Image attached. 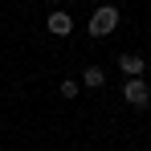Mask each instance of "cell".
<instances>
[{"label": "cell", "mask_w": 151, "mask_h": 151, "mask_svg": "<svg viewBox=\"0 0 151 151\" xmlns=\"http://www.w3.org/2000/svg\"><path fill=\"white\" fill-rule=\"evenodd\" d=\"M119 21H123V12L114 8V4H98L94 12H90V37H110L114 29H119Z\"/></svg>", "instance_id": "cell-1"}, {"label": "cell", "mask_w": 151, "mask_h": 151, "mask_svg": "<svg viewBox=\"0 0 151 151\" xmlns=\"http://www.w3.org/2000/svg\"><path fill=\"white\" fill-rule=\"evenodd\" d=\"M123 98L135 106V110H147V102H151V86L143 82V78H127V86H123Z\"/></svg>", "instance_id": "cell-2"}, {"label": "cell", "mask_w": 151, "mask_h": 151, "mask_svg": "<svg viewBox=\"0 0 151 151\" xmlns=\"http://www.w3.org/2000/svg\"><path fill=\"white\" fill-rule=\"evenodd\" d=\"M119 70H123L127 78H143L147 61H143V53H119Z\"/></svg>", "instance_id": "cell-3"}, {"label": "cell", "mask_w": 151, "mask_h": 151, "mask_svg": "<svg viewBox=\"0 0 151 151\" xmlns=\"http://www.w3.org/2000/svg\"><path fill=\"white\" fill-rule=\"evenodd\" d=\"M45 29H49L53 37H65V33H74V17H70V12H49Z\"/></svg>", "instance_id": "cell-4"}, {"label": "cell", "mask_w": 151, "mask_h": 151, "mask_svg": "<svg viewBox=\"0 0 151 151\" xmlns=\"http://www.w3.org/2000/svg\"><path fill=\"white\" fill-rule=\"evenodd\" d=\"M82 86H90V90H102V86H106V74H102V65H86V70H82Z\"/></svg>", "instance_id": "cell-5"}, {"label": "cell", "mask_w": 151, "mask_h": 151, "mask_svg": "<svg viewBox=\"0 0 151 151\" xmlns=\"http://www.w3.org/2000/svg\"><path fill=\"white\" fill-rule=\"evenodd\" d=\"M78 94H82V82L78 78H65L61 82V98H78Z\"/></svg>", "instance_id": "cell-6"}, {"label": "cell", "mask_w": 151, "mask_h": 151, "mask_svg": "<svg viewBox=\"0 0 151 151\" xmlns=\"http://www.w3.org/2000/svg\"><path fill=\"white\" fill-rule=\"evenodd\" d=\"M49 4H57V0H49Z\"/></svg>", "instance_id": "cell-7"}]
</instances>
